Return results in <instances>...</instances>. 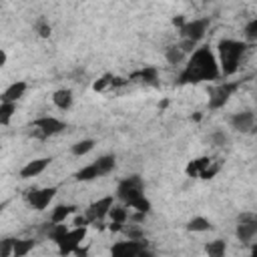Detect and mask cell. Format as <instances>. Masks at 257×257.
<instances>
[{
    "label": "cell",
    "instance_id": "4dcf8cb0",
    "mask_svg": "<svg viewBox=\"0 0 257 257\" xmlns=\"http://www.w3.org/2000/svg\"><path fill=\"white\" fill-rule=\"evenodd\" d=\"M122 231H124V235L128 239H145V233L139 227H128V229H122Z\"/></svg>",
    "mask_w": 257,
    "mask_h": 257
},
{
    "label": "cell",
    "instance_id": "83f0119b",
    "mask_svg": "<svg viewBox=\"0 0 257 257\" xmlns=\"http://www.w3.org/2000/svg\"><path fill=\"white\" fill-rule=\"evenodd\" d=\"M108 217H110L112 221H116V223H124V221L128 219V211H126V205H122V207H114V205H112V209H110Z\"/></svg>",
    "mask_w": 257,
    "mask_h": 257
},
{
    "label": "cell",
    "instance_id": "6da1fadb",
    "mask_svg": "<svg viewBox=\"0 0 257 257\" xmlns=\"http://www.w3.org/2000/svg\"><path fill=\"white\" fill-rule=\"evenodd\" d=\"M221 78V66L219 58L211 50V46H199L191 52L185 68L177 76V84H199L209 80Z\"/></svg>",
    "mask_w": 257,
    "mask_h": 257
},
{
    "label": "cell",
    "instance_id": "9a60e30c",
    "mask_svg": "<svg viewBox=\"0 0 257 257\" xmlns=\"http://www.w3.org/2000/svg\"><path fill=\"white\" fill-rule=\"evenodd\" d=\"M131 78H139V80L145 82V84L157 86V84H159V68H157V66H145V68L133 72Z\"/></svg>",
    "mask_w": 257,
    "mask_h": 257
},
{
    "label": "cell",
    "instance_id": "1f68e13d",
    "mask_svg": "<svg viewBox=\"0 0 257 257\" xmlns=\"http://www.w3.org/2000/svg\"><path fill=\"white\" fill-rule=\"evenodd\" d=\"M106 84H112V76H110V74H106V76H102L98 82H94V86H92V88H94V90H104V88H106Z\"/></svg>",
    "mask_w": 257,
    "mask_h": 257
},
{
    "label": "cell",
    "instance_id": "3957f363",
    "mask_svg": "<svg viewBox=\"0 0 257 257\" xmlns=\"http://www.w3.org/2000/svg\"><path fill=\"white\" fill-rule=\"evenodd\" d=\"M245 52H247L245 40L221 38L217 44V58H219V66H221V76H233L239 70L241 58Z\"/></svg>",
    "mask_w": 257,
    "mask_h": 257
},
{
    "label": "cell",
    "instance_id": "ffe728a7",
    "mask_svg": "<svg viewBox=\"0 0 257 257\" xmlns=\"http://www.w3.org/2000/svg\"><path fill=\"white\" fill-rule=\"evenodd\" d=\"M74 211H76V207H74V205H56V207L52 209L50 221H54V223H64V221H66V217H68V215H72Z\"/></svg>",
    "mask_w": 257,
    "mask_h": 257
},
{
    "label": "cell",
    "instance_id": "5b68a950",
    "mask_svg": "<svg viewBox=\"0 0 257 257\" xmlns=\"http://www.w3.org/2000/svg\"><path fill=\"white\" fill-rule=\"evenodd\" d=\"M241 86V80H225V82H219L215 86L209 88V108L211 110H217V108H223L227 104V100L233 96V92Z\"/></svg>",
    "mask_w": 257,
    "mask_h": 257
},
{
    "label": "cell",
    "instance_id": "44dd1931",
    "mask_svg": "<svg viewBox=\"0 0 257 257\" xmlns=\"http://www.w3.org/2000/svg\"><path fill=\"white\" fill-rule=\"evenodd\" d=\"M98 177H100V173H98V167L94 163H90V165H86V167H82L80 171L74 173V179L76 181H94Z\"/></svg>",
    "mask_w": 257,
    "mask_h": 257
},
{
    "label": "cell",
    "instance_id": "8fae6325",
    "mask_svg": "<svg viewBox=\"0 0 257 257\" xmlns=\"http://www.w3.org/2000/svg\"><path fill=\"white\" fill-rule=\"evenodd\" d=\"M84 235H86V227H74V229H68L66 235L56 243V245H58V251H60L62 255L74 253V251L80 247Z\"/></svg>",
    "mask_w": 257,
    "mask_h": 257
},
{
    "label": "cell",
    "instance_id": "4316f807",
    "mask_svg": "<svg viewBox=\"0 0 257 257\" xmlns=\"http://www.w3.org/2000/svg\"><path fill=\"white\" fill-rule=\"evenodd\" d=\"M243 36H245V42H257V18H253L245 24Z\"/></svg>",
    "mask_w": 257,
    "mask_h": 257
},
{
    "label": "cell",
    "instance_id": "7402d4cb",
    "mask_svg": "<svg viewBox=\"0 0 257 257\" xmlns=\"http://www.w3.org/2000/svg\"><path fill=\"white\" fill-rule=\"evenodd\" d=\"M225 251H227V243L223 239H215L205 245V253H209L211 257H223Z\"/></svg>",
    "mask_w": 257,
    "mask_h": 257
},
{
    "label": "cell",
    "instance_id": "d4e9b609",
    "mask_svg": "<svg viewBox=\"0 0 257 257\" xmlns=\"http://www.w3.org/2000/svg\"><path fill=\"white\" fill-rule=\"evenodd\" d=\"M92 149H94V141H92V139H82V141L74 143L70 151H72V155H74V157H82V155L90 153Z\"/></svg>",
    "mask_w": 257,
    "mask_h": 257
},
{
    "label": "cell",
    "instance_id": "f1b7e54d",
    "mask_svg": "<svg viewBox=\"0 0 257 257\" xmlns=\"http://www.w3.org/2000/svg\"><path fill=\"white\" fill-rule=\"evenodd\" d=\"M209 139H211V143H213L215 147H225V145H229V135H227L225 131H213Z\"/></svg>",
    "mask_w": 257,
    "mask_h": 257
},
{
    "label": "cell",
    "instance_id": "2e32d148",
    "mask_svg": "<svg viewBox=\"0 0 257 257\" xmlns=\"http://www.w3.org/2000/svg\"><path fill=\"white\" fill-rule=\"evenodd\" d=\"M211 159L209 157H199V159H195V161H191L189 165H187V169H185V173H187V177H199L201 179V175L211 167Z\"/></svg>",
    "mask_w": 257,
    "mask_h": 257
},
{
    "label": "cell",
    "instance_id": "d590c367",
    "mask_svg": "<svg viewBox=\"0 0 257 257\" xmlns=\"http://www.w3.org/2000/svg\"><path fill=\"white\" fill-rule=\"evenodd\" d=\"M251 253H253V255H257V245H253V247H251Z\"/></svg>",
    "mask_w": 257,
    "mask_h": 257
},
{
    "label": "cell",
    "instance_id": "e0dca14e",
    "mask_svg": "<svg viewBox=\"0 0 257 257\" xmlns=\"http://www.w3.org/2000/svg\"><path fill=\"white\" fill-rule=\"evenodd\" d=\"M72 100H74V96H72V90H70V88H58V90L52 94V102H54L56 108H60V110H68V108L72 106Z\"/></svg>",
    "mask_w": 257,
    "mask_h": 257
},
{
    "label": "cell",
    "instance_id": "836d02e7",
    "mask_svg": "<svg viewBox=\"0 0 257 257\" xmlns=\"http://www.w3.org/2000/svg\"><path fill=\"white\" fill-rule=\"evenodd\" d=\"M173 24H175V26H179V28H181V26H183V24H185V20H183V16H177V18H173Z\"/></svg>",
    "mask_w": 257,
    "mask_h": 257
},
{
    "label": "cell",
    "instance_id": "d6986e66",
    "mask_svg": "<svg viewBox=\"0 0 257 257\" xmlns=\"http://www.w3.org/2000/svg\"><path fill=\"white\" fill-rule=\"evenodd\" d=\"M187 231H193V233H203V231H211L213 229V223L207 219V217H193L187 225H185Z\"/></svg>",
    "mask_w": 257,
    "mask_h": 257
},
{
    "label": "cell",
    "instance_id": "603a6c76",
    "mask_svg": "<svg viewBox=\"0 0 257 257\" xmlns=\"http://www.w3.org/2000/svg\"><path fill=\"white\" fill-rule=\"evenodd\" d=\"M16 112V102H8V100H0V124H8L12 114Z\"/></svg>",
    "mask_w": 257,
    "mask_h": 257
},
{
    "label": "cell",
    "instance_id": "8992f818",
    "mask_svg": "<svg viewBox=\"0 0 257 257\" xmlns=\"http://www.w3.org/2000/svg\"><path fill=\"white\" fill-rule=\"evenodd\" d=\"M30 128H32V135L38 137V139H48V137H54L58 133H62L66 128V122L56 118V116H38L30 122Z\"/></svg>",
    "mask_w": 257,
    "mask_h": 257
},
{
    "label": "cell",
    "instance_id": "7a4b0ae2",
    "mask_svg": "<svg viewBox=\"0 0 257 257\" xmlns=\"http://www.w3.org/2000/svg\"><path fill=\"white\" fill-rule=\"evenodd\" d=\"M116 197L122 201V205L135 209L137 213H149L151 201L145 197V183L139 175H131L118 181L116 185Z\"/></svg>",
    "mask_w": 257,
    "mask_h": 257
},
{
    "label": "cell",
    "instance_id": "52a82bcc",
    "mask_svg": "<svg viewBox=\"0 0 257 257\" xmlns=\"http://www.w3.org/2000/svg\"><path fill=\"white\" fill-rule=\"evenodd\" d=\"M110 253L114 257H139V255H149L147 251V241L145 239H128V241H116L110 247Z\"/></svg>",
    "mask_w": 257,
    "mask_h": 257
},
{
    "label": "cell",
    "instance_id": "4fadbf2b",
    "mask_svg": "<svg viewBox=\"0 0 257 257\" xmlns=\"http://www.w3.org/2000/svg\"><path fill=\"white\" fill-rule=\"evenodd\" d=\"M52 163V157H40V159H34V161H28L22 169H20V177L22 179H30V177H36L40 175L48 165Z\"/></svg>",
    "mask_w": 257,
    "mask_h": 257
},
{
    "label": "cell",
    "instance_id": "d6a6232c",
    "mask_svg": "<svg viewBox=\"0 0 257 257\" xmlns=\"http://www.w3.org/2000/svg\"><path fill=\"white\" fill-rule=\"evenodd\" d=\"M88 223H90V221L86 219V215H82V217H76V219H74V227H86Z\"/></svg>",
    "mask_w": 257,
    "mask_h": 257
},
{
    "label": "cell",
    "instance_id": "5bb4252c",
    "mask_svg": "<svg viewBox=\"0 0 257 257\" xmlns=\"http://www.w3.org/2000/svg\"><path fill=\"white\" fill-rule=\"evenodd\" d=\"M26 88H28V84L24 82V80H16V82H12L4 92H2V96H0V100H8V102H18L22 96H24V92H26Z\"/></svg>",
    "mask_w": 257,
    "mask_h": 257
},
{
    "label": "cell",
    "instance_id": "484cf974",
    "mask_svg": "<svg viewBox=\"0 0 257 257\" xmlns=\"http://www.w3.org/2000/svg\"><path fill=\"white\" fill-rule=\"evenodd\" d=\"M185 54H187V52L181 48V44H179V46H169L167 52H165V56H167V60H169L171 64H179V62H183Z\"/></svg>",
    "mask_w": 257,
    "mask_h": 257
},
{
    "label": "cell",
    "instance_id": "ac0fdd59",
    "mask_svg": "<svg viewBox=\"0 0 257 257\" xmlns=\"http://www.w3.org/2000/svg\"><path fill=\"white\" fill-rule=\"evenodd\" d=\"M94 165L98 167L100 177H104V175H108V173H112V171H114V167H116V157H114L112 153L102 155V157H98V159L94 161Z\"/></svg>",
    "mask_w": 257,
    "mask_h": 257
},
{
    "label": "cell",
    "instance_id": "cb8c5ba5",
    "mask_svg": "<svg viewBox=\"0 0 257 257\" xmlns=\"http://www.w3.org/2000/svg\"><path fill=\"white\" fill-rule=\"evenodd\" d=\"M32 247H34V241H32V239H14L12 255H14V257H22V255H26Z\"/></svg>",
    "mask_w": 257,
    "mask_h": 257
},
{
    "label": "cell",
    "instance_id": "f546056e",
    "mask_svg": "<svg viewBox=\"0 0 257 257\" xmlns=\"http://www.w3.org/2000/svg\"><path fill=\"white\" fill-rule=\"evenodd\" d=\"M36 32H38V36L48 38V36H50V24H48L44 18H40V20L36 22Z\"/></svg>",
    "mask_w": 257,
    "mask_h": 257
},
{
    "label": "cell",
    "instance_id": "7c38bea8",
    "mask_svg": "<svg viewBox=\"0 0 257 257\" xmlns=\"http://www.w3.org/2000/svg\"><path fill=\"white\" fill-rule=\"evenodd\" d=\"M229 124L237 133H253L255 128V114L251 110H241L229 116Z\"/></svg>",
    "mask_w": 257,
    "mask_h": 257
},
{
    "label": "cell",
    "instance_id": "30bf717a",
    "mask_svg": "<svg viewBox=\"0 0 257 257\" xmlns=\"http://www.w3.org/2000/svg\"><path fill=\"white\" fill-rule=\"evenodd\" d=\"M112 205H114V197H112V195H106V197H102V199L90 203L88 209L84 211V215H86V219H88L90 223H98V221H102L104 217H108Z\"/></svg>",
    "mask_w": 257,
    "mask_h": 257
},
{
    "label": "cell",
    "instance_id": "ba28073f",
    "mask_svg": "<svg viewBox=\"0 0 257 257\" xmlns=\"http://www.w3.org/2000/svg\"><path fill=\"white\" fill-rule=\"evenodd\" d=\"M58 193V187H44V189H28L26 191V203L36 209V211H42L48 207V203L54 199V195Z\"/></svg>",
    "mask_w": 257,
    "mask_h": 257
},
{
    "label": "cell",
    "instance_id": "277c9868",
    "mask_svg": "<svg viewBox=\"0 0 257 257\" xmlns=\"http://www.w3.org/2000/svg\"><path fill=\"white\" fill-rule=\"evenodd\" d=\"M209 26H211V18H209V16L187 20V22L179 28V34H181V38H183L181 48H183L185 52H193V48H195L197 42L205 36V32H207Z\"/></svg>",
    "mask_w": 257,
    "mask_h": 257
},
{
    "label": "cell",
    "instance_id": "e575fe53",
    "mask_svg": "<svg viewBox=\"0 0 257 257\" xmlns=\"http://www.w3.org/2000/svg\"><path fill=\"white\" fill-rule=\"evenodd\" d=\"M4 64H6V50L0 52V66H4Z\"/></svg>",
    "mask_w": 257,
    "mask_h": 257
},
{
    "label": "cell",
    "instance_id": "9c48e42d",
    "mask_svg": "<svg viewBox=\"0 0 257 257\" xmlns=\"http://www.w3.org/2000/svg\"><path fill=\"white\" fill-rule=\"evenodd\" d=\"M235 235L239 241L249 243L257 235V213H241L237 217V229Z\"/></svg>",
    "mask_w": 257,
    "mask_h": 257
}]
</instances>
